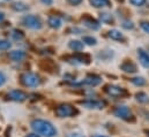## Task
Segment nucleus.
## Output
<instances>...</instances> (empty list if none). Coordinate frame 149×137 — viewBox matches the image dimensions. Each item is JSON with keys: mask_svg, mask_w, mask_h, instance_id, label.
<instances>
[{"mask_svg": "<svg viewBox=\"0 0 149 137\" xmlns=\"http://www.w3.org/2000/svg\"><path fill=\"white\" fill-rule=\"evenodd\" d=\"M5 81H6V78H5L3 74H2V73H0V86H1V85H3Z\"/></svg>", "mask_w": 149, "mask_h": 137, "instance_id": "obj_30", "label": "nucleus"}, {"mask_svg": "<svg viewBox=\"0 0 149 137\" xmlns=\"http://www.w3.org/2000/svg\"><path fill=\"white\" fill-rule=\"evenodd\" d=\"M91 137H107V136H102V135H93Z\"/></svg>", "mask_w": 149, "mask_h": 137, "instance_id": "obj_33", "label": "nucleus"}, {"mask_svg": "<svg viewBox=\"0 0 149 137\" xmlns=\"http://www.w3.org/2000/svg\"><path fill=\"white\" fill-rule=\"evenodd\" d=\"M135 98L139 103H142V104H146L149 102V96L146 93V92H138L135 95Z\"/></svg>", "mask_w": 149, "mask_h": 137, "instance_id": "obj_20", "label": "nucleus"}, {"mask_svg": "<svg viewBox=\"0 0 149 137\" xmlns=\"http://www.w3.org/2000/svg\"><path fill=\"white\" fill-rule=\"evenodd\" d=\"M131 82L134 84V85H136V86H143V85H146V80L143 78V77H133V78H131Z\"/></svg>", "mask_w": 149, "mask_h": 137, "instance_id": "obj_22", "label": "nucleus"}, {"mask_svg": "<svg viewBox=\"0 0 149 137\" xmlns=\"http://www.w3.org/2000/svg\"><path fill=\"white\" fill-rule=\"evenodd\" d=\"M47 24L52 29H59L63 26V22H61V20L58 16H50L47 19Z\"/></svg>", "mask_w": 149, "mask_h": 137, "instance_id": "obj_14", "label": "nucleus"}, {"mask_svg": "<svg viewBox=\"0 0 149 137\" xmlns=\"http://www.w3.org/2000/svg\"><path fill=\"white\" fill-rule=\"evenodd\" d=\"M12 36H13L15 39H22V38L24 37V34H23L21 30L15 29V30H13V34H12Z\"/></svg>", "mask_w": 149, "mask_h": 137, "instance_id": "obj_24", "label": "nucleus"}, {"mask_svg": "<svg viewBox=\"0 0 149 137\" xmlns=\"http://www.w3.org/2000/svg\"><path fill=\"white\" fill-rule=\"evenodd\" d=\"M109 37L113 39V40H117V42H124L125 40V36L124 34H121L119 30L117 29H112L109 31Z\"/></svg>", "mask_w": 149, "mask_h": 137, "instance_id": "obj_17", "label": "nucleus"}, {"mask_svg": "<svg viewBox=\"0 0 149 137\" xmlns=\"http://www.w3.org/2000/svg\"><path fill=\"white\" fill-rule=\"evenodd\" d=\"M113 114L125 121H134V116L132 114V111L130 109V107L127 106H117L113 109Z\"/></svg>", "mask_w": 149, "mask_h": 137, "instance_id": "obj_4", "label": "nucleus"}, {"mask_svg": "<svg viewBox=\"0 0 149 137\" xmlns=\"http://www.w3.org/2000/svg\"><path fill=\"white\" fill-rule=\"evenodd\" d=\"M22 23H23L27 28L33 29V30H39V29L42 28V26H43L42 20H40L38 16L33 15V14L26 15V16L22 19Z\"/></svg>", "mask_w": 149, "mask_h": 137, "instance_id": "obj_3", "label": "nucleus"}, {"mask_svg": "<svg viewBox=\"0 0 149 137\" xmlns=\"http://www.w3.org/2000/svg\"><path fill=\"white\" fill-rule=\"evenodd\" d=\"M10 43L6 39H0V50H8L10 47Z\"/></svg>", "mask_w": 149, "mask_h": 137, "instance_id": "obj_23", "label": "nucleus"}, {"mask_svg": "<svg viewBox=\"0 0 149 137\" xmlns=\"http://www.w3.org/2000/svg\"><path fill=\"white\" fill-rule=\"evenodd\" d=\"M123 28H125V29H133L134 24H133L132 21H124L123 22Z\"/></svg>", "mask_w": 149, "mask_h": 137, "instance_id": "obj_27", "label": "nucleus"}, {"mask_svg": "<svg viewBox=\"0 0 149 137\" xmlns=\"http://www.w3.org/2000/svg\"><path fill=\"white\" fill-rule=\"evenodd\" d=\"M21 81L23 83V85L28 86V88H36L40 84V80L36 74L34 73H26L22 75Z\"/></svg>", "mask_w": 149, "mask_h": 137, "instance_id": "obj_5", "label": "nucleus"}, {"mask_svg": "<svg viewBox=\"0 0 149 137\" xmlns=\"http://www.w3.org/2000/svg\"><path fill=\"white\" fill-rule=\"evenodd\" d=\"M8 98L16 103H22L27 99V95L21 90H12L8 93Z\"/></svg>", "mask_w": 149, "mask_h": 137, "instance_id": "obj_8", "label": "nucleus"}, {"mask_svg": "<svg viewBox=\"0 0 149 137\" xmlns=\"http://www.w3.org/2000/svg\"><path fill=\"white\" fill-rule=\"evenodd\" d=\"M67 2H70L73 6H77V5H80L82 2V0H67Z\"/></svg>", "mask_w": 149, "mask_h": 137, "instance_id": "obj_28", "label": "nucleus"}, {"mask_svg": "<svg viewBox=\"0 0 149 137\" xmlns=\"http://www.w3.org/2000/svg\"><path fill=\"white\" fill-rule=\"evenodd\" d=\"M82 43L83 44H87L89 46H93V45H96L97 44V40H96V38H94L91 36H84L82 38Z\"/></svg>", "mask_w": 149, "mask_h": 137, "instance_id": "obj_21", "label": "nucleus"}, {"mask_svg": "<svg viewBox=\"0 0 149 137\" xmlns=\"http://www.w3.org/2000/svg\"><path fill=\"white\" fill-rule=\"evenodd\" d=\"M81 105H82L83 107H86V108H89V109H101V108H104V106H105V102L88 99V100L81 102Z\"/></svg>", "mask_w": 149, "mask_h": 137, "instance_id": "obj_7", "label": "nucleus"}, {"mask_svg": "<svg viewBox=\"0 0 149 137\" xmlns=\"http://www.w3.org/2000/svg\"><path fill=\"white\" fill-rule=\"evenodd\" d=\"M5 1H12V0H5Z\"/></svg>", "mask_w": 149, "mask_h": 137, "instance_id": "obj_36", "label": "nucleus"}, {"mask_svg": "<svg viewBox=\"0 0 149 137\" xmlns=\"http://www.w3.org/2000/svg\"><path fill=\"white\" fill-rule=\"evenodd\" d=\"M89 2L95 8H104V7H110L111 6L110 0H89Z\"/></svg>", "mask_w": 149, "mask_h": 137, "instance_id": "obj_15", "label": "nucleus"}, {"mask_svg": "<svg viewBox=\"0 0 149 137\" xmlns=\"http://www.w3.org/2000/svg\"><path fill=\"white\" fill-rule=\"evenodd\" d=\"M83 24H84L87 28L91 29V30H98L100 27H101V24H100L96 20H94V19H91V17H84V19H83Z\"/></svg>", "mask_w": 149, "mask_h": 137, "instance_id": "obj_13", "label": "nucleus"}, {"mask_svg": "<svg viewBox=\"0 0 149 137\" xmlns=\"http://www.w3.org/2000/svg\"><path fill=\"white\" fill-rule=\"evenodd\" d=\"M12 8L15 10V12H26L29 9V5L23 2V1H16L12 5Z\"/></svg>", "mask_w": 149, "mask_h": 137, "instance_id": "obj_16", "label": "nucleus"}, {"mask_svg": "<svg viewBox=\"0 0 149 137\" xmlns=\"http://www.w3.org/2000/svg\"><path fill=\"white\" fill-rule=\"evenodd\" d=\"M68 137H83V136H81V135H79V134H70Z\"/></svg>", "mask_w": 149, "mask_h": 137, "instance_id": "obj_31", "label": "nucleus"}, {"mask_svg": "<svg viewBox=\"0 0 149 137\" xmlns=\"http://www.w3.org/2000/svg\"><path fill=\"white\" fill-rule=\"evenodd\" d=\"M8 57H9V59H12L13 61L20 62V61H22V60L26 59L27 53H26L24 51H22V50H14V51H12V52L8 54Z\"/></svg>", "mask_w": 149, "mask_h": 137, "instance_id": "obj_10", "label": "nucleus"}, {"mask_svg": "<svg viewBox=\"0 0 149 137\" xmlns=\"http://www.w3.org/2000/svg\"><path fill=\"white\" fill-rule=\"evenodd\" d=\"M42 3H44V5H46V6H50V5H52L53 3V0H39Z\"/></svg>", "mask_w": 149, "mask_h": 137, "instance_id": "obj_29", "label": "nucleus"}, {"mask_svg": "<svg viewBox=\"0 0 149 137\" xmlns=\"http://www.w3.org/2000/svg\"><path fill=\"white\" fill-rule=\"evenodd\" d=\"M105 91L108 95H110L111 97H116V98H124L130 95L126 89L118 86V85H107Z\"/></svg>", "mask_w": 149, "mask_h": 137, "instance_id": "obj_6", "label": "nucleus"}, {"mask_svg": "<svg viewBox=\"0 0 149 137\" xmlns=\"http://www.w3.org/2000/svg\"><path fill=\"white\" fill-rule=\"evenodd\" d=\"M68 46H70V48L73 50V51H82L84 44H83L82 42H80V40H71V42L68 43Z\"/></svg>", "mask_w": 149, "mask_h": 137, "instance_id": "obj_18", "label": "nucleus"}, {"mask_svg": "<svg viewBox=\"0 0 149 137\" xmlns=\"http://www.w3.org/2000/svg\"><path fill=\"white\" fill-rule=\"evenodd\" d=\"M31 128L39 136L54 137L57 135V130L53 127V125L46 120H40V119L34 120L31 122Z\"/></svg>", "mask_w": 149, "mask_h": 137, "instance_id": "obj_1", "label": "nucleus"}, {"mask_svg": "<svg viewBox=\"0 0 149 137\" xmlns=\"http://www.w3.org/2000/svg\"><path fill=\"white\" fill-rule=\"evenodd\" d=\"M100 20L103 23H108V24H111V23H113V21H114L113 16H112L111 14H109V13H101L100 14Z\"/></svg>", "mask_w": 149, "mask_h": 137, "instance_id": "obj_19", "label": "nucleus"}, {"mask_svg": "<svg viewBox=\"0 0 149 137\" xmlns=\"http://www.w3.org/2000/svg\"><path fill=\"white\" fill-rule=\"evenodd\" d=\"M146 1L147 0H130V3L135 6V7H141V6H143L146 3Z\"/></svg>", "mask_w": 149, "mask_h": 137, "instance_id": "obj_25", "label": "nucleus"}, {"mask_svg": "<svg viewBox=\"0 0 149 137\" xmlns=\"http://www.w3.org/2000/svg\"><path fill=\"white\" fill-rule=\"evenodd\" d=\"M120 69L124 70V71L127 73V74H134V73L138 71L136 65H135L132 60H125V61L120 65Z\"/></svg>", "mask_w": 149, "mask_h": 137, "instance_id": "obj_9", "label": "nucleus"}, {"mask_svg": "<svg viewBox=\"0 0 149 137\" xmlns=\"http://www.w3.org/2000/svg\"><path fill=\"white\" fill-rule=\"evenodd\" d=\"M102 83V78L97 75H87V77L83 81V84L89 85V86H97L98 84Z\"/></svg>", "mask_w": 149, "mask_h": 137, "instance_id": "obj_11", "label": "nucleus"}, {"mask_svg": "<svg viewBox=\"0 0 149 137\" xmlns=\"http://www.w3.org/2000/svg\"><path fill=\"white\" fill-rule=\"evenodd\" d=\"M117 1H119V2H123V1H124V0H117Z\"/></svg>", "mask_w": 149, "mask_h": 137, "instance_id": "obj_35", "label": "nucleus"}, {"mask_svg": "<svg viewBox=\"0 0 149 137\" xmlns=\"http://www.w3.org/2000/svg\"><path fill=\"white\" fill-rule=\"evenodd\" d=\"M138 57L140 60V64L145 67V68H149V53L146 52L143 48H139L138 50Z\"/></svg>", "mask_w": 149, "mask_h": 137, "instance_id": "obj_12", "label": "nucleus"}, {"mask_svg": "<svg viewBox=\"0 0 149 137\" xmlns=\"http://www.w3.org/2000/svg\"><path fill=\"white\" fill-rule=\"evenodd\" d=\"M140 27L145 33L149 34V21H141L140 22Z\"/></svg>", "mask_w": 149, "mask_h": 137, "instance_id": "obj_26", "label": "nucleus"}, {"mask_svg": "<svg viewBox=\"0 0 149 137\" xmlns=\"http://www.w3.org/2000/svg\"><path fill=\"white\" fill-rule=\"evenodd\" d=\"M5 17V14L2 12H0V21H2V19Z\"/></svg>", "mask_w": 149, "mask_h": 137, "instance_id": "obj_32", "label": "nucleus"}, {"mask_svg": "<svg viewBox=\"0 0 149 137\" xmlns=\"http://www.w3.org/2000/svg\"><path fill=\"white\" fill-rule=\"evenodd\" d=\"M145 133H146V134H147V136L149 137V130H145Z\"/></svg>", "mask_w": 149, "mask_h": 137, "instance_id": "obj_34", "label": "nucleus"}, {"mask_svg": "<svg viewBox=\"0 0 149 137\" xmlns=\"http://www.w3.org/2000/svg\"><path fill=\"white\" fill-rule=\"evenodd\" d=\"M58 118H72L79 114V109L71 104H60L54 111Z\"/></svg>", "mask_w": 149, "mask_h": 137, "instance_id": "obj_2", "label": "nucleus"}]
</instances>
